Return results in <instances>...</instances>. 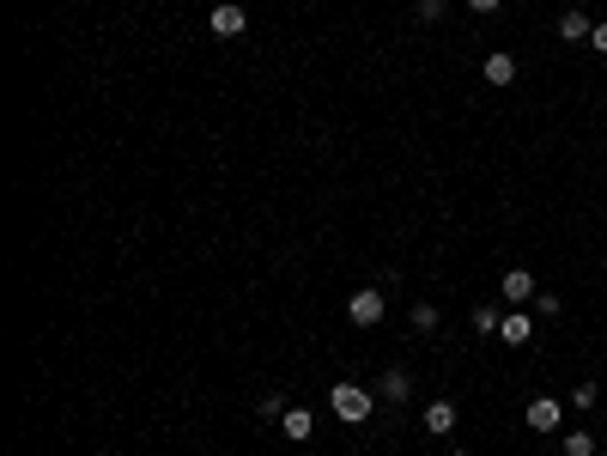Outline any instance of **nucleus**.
Returning <instances> with one entry per match:
<instances>
[{"mask_svg": "<svg viewBox=\"0 0 607 456\" xmlns=\"http://www.w3.org/2000/svg\"><path fill=\"white\" fill-rule=\"evenodd\" d=\"M328 408H335V420H346V426H365L376 414V395L365 384H335L328 389Z\"/></svg>", "mask_w": 607, "mask_h": 456, "instance_id": "1", "label": "nucleus"}, {"mask_svg": "<svg viewBox=\"0 0 607 456\" xmlns=\"http://www.w3.org/2000/svg\"><path fill=\"white\" fill-rule=\"evenodd\" d=\"M383 311H389V305H383V292H376V286H359V292L346 298V316H352V329H376V322H383Z\"/></svg>", "mask_w": 607, "mask_h": 456, "instance_id": "2", "label": "nucleus"}, {"mask_svg": "<svg viewBox=\"0 0 607 456\" xmlns=\"http://www.w3.org/2000/svg\"><path fill=\"white\" fill-rule=\"evenodd\" d=\"M498 341H505V347H529V341H535V316L522 311V305H516V311H505V322H498Z\"/></svg>", "mask_w": 607, "mask_h": 456, "instance_id": "3", "label": "nucleus"}, {"mask_svg": "<svg viewBox=\"0 0 607 456\" xmlns=\"http://www.w3.org/2000/svg\"><path fill=\"white\" fill-rule=\"evenodd\" d=\"M206 25H213V37H243V31H249V12H243L237 0H219Z\"/></svg>", "mask_w": 607, "mask_h": 456, "instance_id": "4", "label": "nucleus"}, {"mask_svg": "<svg viewBox=\"0 0 607 456\" xmlns=\"http://www.w3.org/2000/svg\"><path fill=\"white\" fill-rule=\"evenodd\" d=\"M559 420H565V408L553 395H535L529 402V432H559Z\"/></svg>", "mask_w": 607, "mask_h": 456, "instance_id": "5", "label": "nucleus"}, {"mask_svg": "<svg viewBox=\"0 0 607 456\" xmlns=\"http://www.w3.org/2000/svg\"><path fill=\"white\" fill-rule=\"evenodd\" d=\"M498 292H505V305H529L540 286H535V274H529V268H510L505 281H498Z\"/></svg>", "mask_w": 607, "mask_h": 456, "instance_id": "6", "label": "nucleus"}, {"mask_svg": "<svg viewBox=\"0 0 607 456\" xmlns=\"http://www.w3.org/2000/svg\"><path fill=\"white\" fill-rule=\"evenodd\" d=\"M376 395H383V402H407V395H413V371H407V365H389V371L376 378Z\"/></svg>", "mask_w": 607, "mask_h": 456, "instance_id": "7", "label": "nucleus"}, {"mask_svg": "<svg viewBox=\"0 0 607 456\" xmlns=\"http://www.w3.org/2000/svg\"><path fill=\"white\" fill-rule=\"evenodd\" d=\"M279 432H286L292 444H304V438L316 432V414H310V408H286V414H279Z\"/></svg>", "mask_w": 607, "mask_h": 456, "instance_id": "8", "label": "nucleus"}, {"mask_svg": "<svg viewBox=\"0 0 607 456\" xmlns=\"http://www.w3.org/2000/svg\"><path fill=\"white\" fill-rule=\"evenodd\" d=\"M425 432H432V438H449V432H456V402H432V408H425Z\"/></svg>", "mask_w": 607, "mask_h": 456, "instance_id": "9", "label": "nucleus"}, {"mask_svg": "<svg viewBox=\"0 0 607 456\" xmlns=\"http://www.w3.org/2000/svg\"><path fill=\"white\" fill-rule=\"evenodd\" d=\"M486 86H510V79H516V55H505V49H498V55H486Z\"/></svg>", "mask_w": 607, "mask_h": 456, "instance_id": "10", "label": "nucleus"}, {"mask_svg": "<svg viewBox=\"0 0 607 456\" xmlns=\"http://www.w3.org/2000/svg\"><path fill=\"white\" fill-rule=\"evenodd\" d=\"M589 31H595V25H589V12H565V19H559V37H565V43H589Z\"/></svg>", "mask_w": 607, "mask_h": 456, "instance_id": "11", "label": "nucleus"}, {"mask_svg": "<svg viewBox=\"0 0 607 456\" xmlns=\"http://www.w3.org/2000/svg\"><path fill=\"white\" fill-rule=\"evenodd\" d=\"M498 322H505L498 305H473V335H498Z\"/></svg>", "mask_w": 607, "mask_h": 456, "instance_id": "12", "label": "nucleus"}, {"mask_svg": "<svg viewBox=\"0 0 607 456\" xmlns=\"http://www.w3.org/2000/svg\"><path fill=\"white\" fill-rule=\"evenodd\" d=\"M565 456H595V438H589L583 426H571V432H565Z\"/></svg>", "mask_w": 607, "mask_h": 456, "instance_id": "13", "label": "nucleus"}, {"mask_svg": "<svg viewBox=\"0 0 607 456\" xmlns=\"http://www.w3.org/2000/svg\"><path fill=\"white\" fill-rule=\"evenodd\" d=\"M595 402H602V389H595V384H577L571 389V408H577V414H589Z\"/></svg>", "mask_w": 607, "mask_h": 456, "instance_id": "14", "label": "nucleus"}, {"mask_svg": "<svg viewBox=\"0 0 607 456\" xmlns=\"http://www.w3.org/2000/svg\"><path fill=\"white\" fill-rule=\"evenodd\" d=\"M413 329L432 335V329H438V305H413Z\"/></svg>", "mask_w": 607, "mask_h": 456, "instance_id": "15", "label": "nucleus"}, {"mask_svg": "<svg viewBox=\"0 0 607 456\" xmlns=\"http://www.w3.org/2000/svg\"><path fill=\"white\" fill-rule=\"evenodd\" d=\"M535 311L540 316H559V311H565V298H559V292H535Z\"/></svg>", "mask_w": 607, "mask_h": 456, "instance_id": "16", "label": "nucleus"}, {"mask_svg": "<svg viewBox=\"0 0 607 456\" xmlns=\"http://www.w3.org/2000/svg\"><path fill=\"white\" fill-rule=\"evenodd\" d=\"M443 12H449V6H443V0H419V19H425V25H438Z\"/></svg>", "mask_w": 607, "mask_h": 456, "instance_id": "17", "label": "nucleus"}, {"mask_svg": "<svg viewBox=\"0 0 607 456\" xmlns=\"http://www.w3.org/2000/svg\"><path fill=\"white\" fill-rule=\"evenodd\" d=\"M589 49H595V55H607V25H595V31H589Z\"/></svg>", "mask_w": 607, "mask_h": 456, "instance_id": "18", "label": "nucleus"}, {"mask_svg": "<svg viewBox=\"0 0 607 456\" xmlns=\"http://www.w3.org/2000/svg\"><path fill=\"white\" fill-rule=\"evenodd\" d=\"M505 0H468V12H498Z\"/></svg>", "mask_w": 607, "mask_h": 456, "instance_id": "19", "label": "nucleus"}, {"mask_svg": "<svg viewBox=\"0 0 607 456\" xmlns=\"http://www.w3.org/2000/svg\"><path fill=\"white\" fill-rule=\"evenodd\" d=\"M449 456H468V451H449Z\"/></svg>", "mask_w": 607, "mask_h": 456, "instance_id": "20", "label": "nucleus"}]
</instances>
